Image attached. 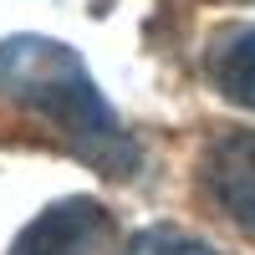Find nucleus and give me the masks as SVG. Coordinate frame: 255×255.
Wrapping results in <instances>:
<instances>
[{"instance_id":"3","label":"nucleus","mask_w":255,"mask_h":255,"mask_svg":"<svg viewBox=\"0 0 255 255\" xmlns=\"http://www.w3.org/2000/svg\"><path fill=\"white\" fill-rule=\"evenodd\" d=\"M199 179L225 220L255 240V133H220L199 158Z\"/></svg>"},{"instance_id":"4","label":"nucleus","mask_w":255,"mask_h":255,"mask_svg":"<svg viewBox=\"0 0 255 255\" xmlns=\"http://www.w3.org/2000/svg\"><path fill=\"white\" fill-rule=\"evenodd\" d=\"M204 72H209V87H215L225 102L255 113V26H225L215 41H209V56H204Z\"/></svg>"},{"instance_id":"5","label":"nucleus","mask_w":255,"mask_h":255,"mask_svg":"<svg viewBox=\"0 0 255 255\" xmlns=\"http://www.w3.org/2000/svg\"><path fill=\"white\" fill-rule=\"evenodd\" d=\"M123 255H220V250L194 240V235H184V230H174V225H148L128 240Z\"/></svg>"},{"instance_id":"1","label":"nucleus","mask_w":255,"mask_h":255,"mask_svg":"<svg viewBox=\"0 0 255 255\" xmlns=\"http://www.w3.org/2000/svg\"><path fill=\"white\" fill-rule=\"evenodd\" d=\"M0 102L51 128L56 143L87 168H97L102 179H133L143 168V148L123 133L113 102L102 97V87L67 41L51 36L0 41Z\"/></svg>"},{"instance_id":"2","label":"nucleus","mask_w":255,"mask_h":255,"mask_svg":"<svg viewBox=\"0 0 255 255\" xmlns=\"http://www.w3.org/2000/svg\"><path fill=\"white\" fill-rule=\"evenodd\" d=\"M108 245H113V215L87 194H67L20 230L10 255H108Z\"/></svg>"}]
</instances>
